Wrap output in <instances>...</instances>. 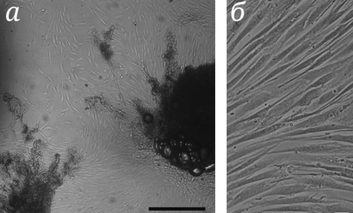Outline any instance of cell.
<instances>
[{
    "mask_svg": "<svg viewBox=\"0 0 353 213\" xmlns=\"http://www.w3.org/2000/svg\"><path fill=\"white\" fill-rule=\"evenodd\" d=\"M318 96V91L317 90H313L307 93L305 97L302 98L301 100H300L301 105L308 104L312 100Z\"/></svg>",
    "mask_w": 353,
    "mask_h": 213,
    "instance_id": "6da1fadb",
    "label": "cell"
},
{
    "mask_svg": "<svg viewBox=\"0 0 353 213\" xmlns=\"http://www.w3.org/2000/svg\"><path fill=\"white\" fill-rule=\"evenodd\" d=\"M332 78L331 74H327V76L323 77L322 78L318 80L315 83H314V85L312 87H316L320 85L323 84L324 82H326L327 80H329Z\"/></svg>",
    "mask_w": 353,
    "mask_h": 213,
    "instance_id": "7a4b0ae2",
    "label": "cell"
}]
</instances>
